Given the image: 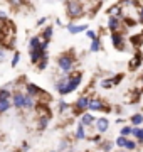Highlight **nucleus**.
I'll use <instances>...</instances> for the list:
<instances>
[{
    "label": "nucleus",
    "mask_w": 143,
    "mask_h": 152,
    "mask_svg": "<svg viewBox=\"0 0 143 152\" xmlns=\"http://www.w3.org/2000/svg\"><path fill=\"white\" fill-rule=\"evenodd\" d=\"M108 127H110V122H108L106 117H101V118L96 120V130H98L99 134H105V132L108 130Z\"/></svg>",
    "instance_id": "obj_10"
},
{
    "label": "nucleus",
    "mask_w": 143,
    "mask_h": 152,
    "mask_svg": "<svg viewBox=\"0 0 143 152\" xmlns=\"http://www.w3.org/2000/svg\"><path fill=\"white\" fill-rule=\"evenodd\" d=\"M108 29L111 31V34L115 32H123V17H110L108 19Z\"/></svg>",
    "instance_id": "obj_4"
},
{
    "label": "nucleus",
    "mask_w": 143,
    "mask_h": 152,
    "mask_svg": "<svg viewBox=\"0 0 143 152\" xmlns=\"http://www.w3.org/2000/svg\"><path fill=\"white\" fill-rule=\"evenodd\" d=\"M67 108H69V105H67L66 102H61V103H59V112H61V113H62V112H66Z\"/></svg>",
    "instance_id": "obj_32"
},
{
    "label": "nucleus",
    "mask_w": 143,
    "mask_h": 152,
    "mask_svg": "<svg viewBox=\"0 0 143 152\" xmlns=\"http://www.w3.org/2000/svg\"><path fill=\"white\" fill-rule=\"evenodd\" d=\"M99 49H101V39H96V41H93V42H91L89 51H91V53H98Z\"/></svg>",
    "instance_id": "obj_23"
},
{
    "label": "nucleus",
    "mask_w": 143,
    "mask_h": 152,
    "mask_svg": "<svg viewBox=\"0 0 143 152\" xmlns=\"http://www.w3.org/2000/svg\"><path fill=\"white\" fill-rule=\"evenodd\" d=\"M35 105H37V103H35V98L25 93V100H24V108H25V110H32L34 107H35Z\"/></svg>",
    "instance_id": "obj_16"
},
{
    "label": "nucleus",
    "mask_w": 143,
    "mask_h": 152,
    "mask_svg": "<svg viewBox=\"0 0 143 152\" xmlns=\"http://www.w3.org/2000/svg\"><path fill=\"white\" fill-rule=\"evenodd\" d=\"M47 124H49V118H40L39 120V130H44L47 127Z\"/></svg>",
    "instance_id": "obj_28"
},
{
    "label": "nucleus",
    "mask_w": 143,
    "mask_h": 152,
    "mask_svg": "<svg viewBox=\"0 0 143 152\" xmlns=\"http://www.w3.org/2000/svg\"><path fill=\"white\" fill-rule=\"evenodd\" d=\"M118 152H126V151H118Z\"/></svg>",
    "instance_id": "obj_38"
},
{
    "label": "nucleus",
    "mask_w": 143,
    "mask_h": 152,
    "mask_svg": "<svg viewBox=\"0 0 143 152\" xmlns=\"http://www.w3.org/2000/svg\"><path fill=\"white\" fill-rule=\"evenodd\" d=\"M131 132H133V127H131V125H125V127L120 130V134H121V137H125V139H126L128 135H131Z\"/></svg>",
    "instance_id": "obj_22"
},
{
    "label": "nucleus",
    "mask_w": 143,
    "mask_h": 152,
    "mask_svg": "<svg viewBox=\"0 0 143 152\" xmlns=\"http://www.w3.org/2000/svg\"><path fill=\"white\" fill-rule=\"evenodd\" d=\"M12 108V100H0V113H5Z\"/></svg>",
    "instance_id": "obj_18"
},
{
    "label": "nucleus",
    "mask_w": 143,
    "mask_h": 152,
    "mask_svg": "<svg viewBox=\"0 0 143 152\" xmlns=\"http://www.w3.org/2000/svg\"><path fill=\"white\" fill-rule=\"evenodd\" d=\"M136 144H138V142L131 140V139H128V142H126V145H125V149H126V151H133V149H136Z\"/></svg>",
    "instance_id": "obj_24"
},
{
    "label": "nucleus",
    "mask_w": 143,
    "mask_h": 152,
    "mask_svg": "<svg viewBox=\"0 0 143 152\" xmlns=\"http://www.w3.org/2000/svg\"><path fill=\"white\" fill-rule=\"evenodd\" d=\"M88 110H91V112H101V110H110V108H108V107H105V103H103L99 98H89Z\"/></svg>",
    "instance_id": "obj_7"
},
{
    "label": "nucleus",
    "mask_w": 143,
    "mask_h": 152,
    "mask_svg": "<svg viewBox=\"0 0 143 152\" xmlns=\"http://www.w3.org/2000/svg\"><path fill=\"white\" fill-rule=\"evenodd\" d=\"M64 7H66V14L69 19H77V17L84 15V12H86V4H83V2H74V0H69V2H66L64 4Z\"/></svg>",
    "instance_id": "obj_2"
},
{
    "label": "nucleus",
    "mask_w": 143,
    "mask_h": 152,
    "mask_svg": "<svg viewBox=\"0 0 143 152\" xmlns=\"http://www.w3.org/2000/svg\"><path fill=\"white\" fill-rule=\"evenodd\" d=\"M138 12H140V22L143 24V5H140V9H138Z\"/></svg>",
    "instance_id": "obj_36"
},
{
    "label": "nucleus",
    "mask_w": 143,
    "mask_h": 152,
    "mask_svg": "<svg viewBox=\"0 0 143 152\" xmlns=\"http://www.w3.org/2000/svg\"><path fill=\"white\" fill-rule=\"evenodd\" d=\"M37 66H39V69H44L46 66H47V56H46L44 59H40V63H39Z\"/></svg>",
    "instance_id": "obj_33"
},
{
    "label": "nucleus",
    "mask_w": 143,
    "mask_h": 152,
    "mask_svg": "<svg viewBox=\"0 0 143 152\" xmlns=\"http://www.w3.org/2000/svg\"><path fill=\"white\" fill-rule=\"evenodd\" d=\"M46 20H47L46 17H42V19H39V20H37V26H44V24H46Z\"/></svg>",
    "instance_id": "obj_37"
},
{
    "label": "nucleus",
    "mask_w": 143,
    "mask_h": 152,
    "mask_svg": "<svg viewBox=\"0 0 143 152\" xmlns=\"http://www.w3.org/2000/svg\"><path fill=\"white\" fill-rule=\"evenodd\" d=\"M89 107V98L88 96H79L76 105H74V113H81L84 110H88Z\"/></svg>",
    "instance_id": "obj_6"
},
{
    "label": "nucleus",
    "mask_w": 143,
    "mask_h": 152,
    "mask_svg": "<svg viewBox=\"0 0 143 152\" xmlns=\"http://www.w3.org/2000/svg\"><path fill=\"white\" fill-rule=\"evenodd\" d=\"M123 80V75H116L115 78H111V81H113V85H118V83Z\"/></svg>",
    "instance_id": "obj_34"
},
{
    "label": "nucleus",
    "mask_w": 143,
    "mask_h": 152,
    "mask_svg": "<svg viewBox=\"0 0 143 152\" xmlns=\"http://www.w3.org/2000/svg\"><path fill=\"white\" fill-rule=\"evenodd\" d=\"M67 145H69V144H67V140H62V142L59 144V147H57V151H59V152H64V151L67 149Z\"/></svg>",
    "instance_id": "obj_30"
},
{
    "label": "nucleus",
    "mask_w": 143,
    "mask_h": 152,
    "mask_svg": "<svg viewBox=\"0 0 143 152\" xmlns=\"http://www.w3.org/2000/svg\"><path fill=\"white\" fill-rule=\"evenodd\" d=\"M130 122H131L133 127H140V125L143 124V115L142 113H135L131 118H130Z\"/></svg>",
    "instance_id": "obj_19"
},
{
    "label": "nucleus",
    "mask_w": 143,
    "mask_h": 152,
    "mask_svg": "<svg viewBox=\"0 0 143 152\" xmlns=\"http://www.w3.org/2000/svg\"><path fill=\"white\" fill-rule=\"evenodd\" d=\"M5 58H7V54H5V49H0V64L5 61Z\"/></svg>",
    "instance_id": "obj_35"
},
{
    "label": "nucleus",
    "mask_w": 143,
    "mask_h": 152,
    "mask_svg": "<svg viewBox=\"0 0 143 152\" xmlns=\"http://www.w3.org/2000/svg\"><path fill=\"white\" fill-rule=\"evenodd\" d=\"M126 142H128V139H125V137H118V139H116V145L118 147H125L126 145Z\"/></svg>",
    "instance_id": "obj_27"
},
{
    "label": "nucleus",
    "mask_w": 143,
    "mask_h": 152,
    "mask_svg": "<svg viewBox=\"0 0 143 152\" xmlns=\"http://www.w3.org/2000/svg\"><path fill=\"white\" fill-rule=\"evenodd\" d=\"M19 61H20V53H15L14 58H12V68H15V66L19 64Z\"/></svg>",
    "instance_id": "obj_29"
},
{
    "label": "nucleus",
    "mask_w": 143,
    "mask_h": 152,
    "mask_svg": "<svg viewBox=\"0 0 143 152\" xmlns=\"http://www.w3.org/2000/svg\"><path fill=\"white\" fill-rule=\"evenodd\" d=\"M42 37L40 36H34L30 41H29V51H35V49H40L42 48Z\"/></svg>",
    "instance_id": "obj_12"
},
{
    "label": "nucleus",
    "mask_w": 143,
    "mask_h": 152,
    "mask_svg": "<svg viewBox=\"0 0 143 152\" xmlns=\"http://www.w3.org/2000/svg\"><path fill=\"white\" fill-rule=\"evenodd\" d=\"M131 135L138 140V144H143V129L142 127H133Z\"/></svg>",
    "instance_id": "obj_17"
},
{
    "label": "nucleus",
    "mask_w": 143,
    "mask_h": 152,
    "mask_svg": "<svg viewBox=\"0 0 143 152\" xmlns=\"http://www.w3.org/2000/svg\"><path fill=\"white\" fill-rule=\"evenodd\" d=\"M81 124L84 125V127H91L93 124H96V118H94L93 113H89V112H84L83 115H81Z\"/></svg>",
    "instance_id": "obj_11"
},
{
    "label": "nucleus",
    "mask_w": 143,
    "mask_h": 152,
    "mask_svg": "<svg viewBox=\"0 0 143 152\" xmlns=\"http://www.w3.org/2000/svg\"><path fill=\"white\" fill-rule=\"evenodd\" d=\"M67 31H69V34H79V32H83V31H88V26L86 24H79V26L67 24Z\"/></svg>",
    "instance_id": "obj_14"
},
{
    "label": "nucleus",
    "mask_w": 143,
    "mask_h": 152,
    "mask_svg": "<svg viewBox=\"0 0 143 152\" xmlns=\"http://www.w3.org/2000/svg\"><path fill=\"white\" fill-rule=\"evenodd\" d=\"M86 37L91 39V41H96V39H99V37H98V34L94 32V31H89V29L86 31Z\"/></svg>",
    "instance_id": "obj_26"
},
{
    "label": "nucleus",
    "mask_w": 143,
    "mask_h": 152,
    "mask_svg": "<svg viewBox=\"0 0 143 152\" xmlns=\"http://www.w3.org/2000/svg\"><path fill=\"white\" fill-rule=\"evenodd\" d=\"M40 37H42V41H46V42H49L51 41V37H52V27H46L44 29V32H42V36H40Z\"/></svg>",
    "instance_id": "obj_20"
},
{
    "label": "nucleus",
    "mask_w": 143,
    "mask_h": 152,
    "mask_svg": "<svg viewBox=\"0 0 143 152\" xmlns=\"http://www.w3.org/2000/svg\"><path fill=\"white\" fill-rule=\"evenodd\" d=\"M66 152H71V151H66Z\"/></svg>",
    "instance_id": "obj_39"
},
{
    "label": "nucleus",
    "mask_w": 143,
    "mask_h": 152,
    "mask_svg": "<svg viewBox=\"0 0 143 152\" xmlns=\"http://www.w3.org/2000/svg\"><path fill=\"white\" fill-rule=\"evenodd\" d=\"M12 98V93L9 88H0V100H10Z\"/></svg>",
    "instance_id": "obj_21"
},
{
    "label": "nucleus",
    "mask_w": 143,
    "mask_h": 152,
    "mask_svg": "<svg viewBox=\"0 0 143 152\" xmlns=\"http://www.w3.org/2000/svg\"><path fill=\"white\" fill-rule=\"evenodd\" d=\"M101 149H103L105 152H110L111 149H113V142H110V140L103 142V144H101Z\"/></svg>",
    "instance_id": "obj_25"
},
{
    "label": "nucleus",
    "mask_w": 143,
    "mask_h": 152,
    "mask_svg": "<svg viewBox=\"0 0 143 152\" xmlns=\"http://www.w3.org/2000/svg\"><path fill=\"white\" fill-rule=\"evenodd\" d=\"M83 81V75L81 73H72L69 76H64L61 81L56 83V90L59 91V95H69L76 90Z\"/></svg>",
    "instance_id": "obj_1"
},
{
    "label": "nucleus",
    "mask_w": 143,
    "mask_h": 152,
    "mask_svg": "<svg viewBox=\"0 0 143 152\" xmlns=\"http://www.w3.org/2000/svg\"><path fill=\"white\" fill-rule=\"evenodd\" d=\"M111 42H113V46H115L118 51H123V49H125V36H123V32L111 34Z\"/></svg>",
    "instance_id": "obj_5"
},
{
    "label": "nucleus",
    "mask_w": 143,
    "mask_h": 152,
    "mask_svg": "<svg viewBox=\"0 0 143 152\" xmlns=\"http://www.w3.org/2000/svg\"><path fill=\"white\" fill-rule=\"evenodd\" d=\"M57 66H59L61 71L69 73V71L74 68V56H72V54H62V56H59V59H57Z\"/></svg>",
    "instance_id": "obj_3"
},
{
    "label": "nucleus",
    "mask_w": 143,
    "mask_h": 152,
    "mask_svg": "<svg viewBox=\"0 0 143 152\" xmlns=\"http://www.w3.org/2000/svg\"><path fill=\"white\" fill-rule=\"evenodd\" d=\"M74 137H76V140H83V139H86V130H84V125L81 124V122H79V125L76 127Z\"/></svg>",
    "instance_id": "obj_15"
},
{
    "label": "nucleus",
    "mask_w": 143,
    "mask_h": 152,
    "mask_svg": "<svg viewBox=\"0 0 143 152\" xmlns=\"http://www.w3.org/2000/svg\"><path fill=\"white\" fill-rule=\"evenodd\" d=\"M25 90H27V95H30V96L37 98L40 93H42V90L37 86V85H34V83H27L25 85Z\"/></svg>",
    "instance_id": "obj_13"
},
{
    "label": "nucleus",
    "mask_w": 143,
    "mask_h": 152,
    "mask_svg": "<svg viewBox=\"0 0 143 152\" xmlns=\"http://www.w3.org/2000/svg\"><path fill=\"white\" fill-rule=\"evenodd\" d=\"M142 63H143V56H142V53H136V54L133 56L131 59H130V64H128V69L130 71H136L140 66H142Z\"/></svg>",
    "instance_id": "obj_9"
},
{
    "label": "nucleus",
    "mask_w": 143,
    "mask_h": 152,
    "mask_svg": "<svg viewBox=\"0 0 143 152\" xmlns=\"http://www.w3.org/2000/svg\"><path fill=\"white\" fill-rule=\"evenodd\" d=\"M101 86L103 88H111V86H115V85H113L111 80H103V81H101Z\"/></svg>",
    "instance_id": "obj_31"
},
{
    "label": "nucleus",
    "mask_w": 143,
    "mask_h": 152,
    "mask_svg": "<svg viewBox=\"0 0 143 152\" xmlns=\"http://www.w3.org/2000/svg\"><path fill=\"white\" fill-rule=\"evenodd\" d=\"M24 100H25V93L22 91H15L12 95V107H15V108H24Z\"/></svg>",
    "instance_id": "obj_8"
}]
</instances>
